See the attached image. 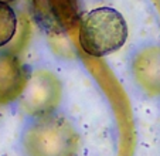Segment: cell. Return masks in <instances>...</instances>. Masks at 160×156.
<instances>
[{
	"label": "cell",
	"mask_w": 160,
	"mask_h": 156,
	"mask_svg": "<svg viewBox=\"0 0 160 156\" xmlns=\"http://www.w3.org/2000/svg\"><path fill=\"white\" fill-rule=\"evenodd\" d=\"M79 136L75 128L61 115H36L23 132V148L27 156H75Z\"/></svg>",
	"instance_id": "cell-1"
},
{
	"label": "cell",
	"mask_w": 160,
	"mask_h": 156,
	"mask_svg": "<svg viewBox=\"0 0 160 156\" xmlns=\"http://www.w3.org/2000/svg\"><path fill=\"white\" fill-rule=\"evenodd\" d=\"M79 44L91 57H103L118 51L128 40V24L112 7L91 10L79 23Z\"/></svg>",
	"instance_id": "cell-2"
},
{
	"label": "cell",
	"mask_w": 160,
	"mask_h": 156,
	"mask_svg": "<svg viewBox=\"0 0 160 156\" xmlns=\"http://www.w3.org/2000/svg\"><path fill=\"white\" fill-rule=\"evenodd\" d=\"M60 96L61 87L58 80L45 71H40L28 78L21 94L23 107L34 117L52 112L60 102Z\"/></svg>",
	"instance_id": "cell-3"
},
{
	"label": "cell",
	"mask_w": 160,
	"mask_h": 156,
	"mask_svg": "<svg viewBox=\"0 0 160 156\" xmlns=\"http://www.w3.org/2000/svg\"><path fill=\"white\" fill-rule=\"evenodd\" d=\"M33 16L45 31L64 33L79 18L78 0H33Z\"/></svg>",
	"instance_id": "cell-4"
},
{
	"label": "cell",
	"mask_w": 160,
	"mask_h": 156,
	"mask_svg": "<svg viewBox=\"0 0 160 156\" xmlns=\"http://www.w3.org/2000/svg\"><path fill=\"white\" fill-rule=\"evenodd\" d=\"M30 78L28 70L16 55L0 54V105H9L20 98Z\"/></svg>",
	"instance_id": "cell-5"
},
{
	"label": "cell",
	"mask_w": 160,
	"mask_h": 156,
	"mask_svg": "<svg viewBox=\"0 0 160 156\" xmlns=\"http://www.w3.org/2000/svg\"><path fill=\"white\" fill-rule=\"evenodd\" d=\"M132 72L136 84L148 94H160V47H143L132 60Z\"/></svg>",
	"instance_id": "cell-6"
},
{
	"label": "cell",
	"mask_w": 160,
	"mask_h": 156,
	"mask_svg": "<svg viewBox=\"0 0 160 156\" xmlns=\"http://www.w3.org/2000/svg\"><path fill=\"white\" fill-rule=\"evenodd\" d=\"M17 30V16L9 3L0 2V48L9 44Z\"/></svg>",
	"instance_id": "cell-7"
},
{
	"label": "cell",
	"mask_w": 160,
	"mask_h": 156,
	"mask_svg": "<svg viewBox=\"0 0 160 156\" xmlns=\"http://www.w3.org/2000/svg\"><path fill=\"white\" fill-rule=\"evenodd\" d=\"M0 2H3V3H12V2H16V0H0Z\"/></svg>",
	"instance_id": "cell-8"
}]
</instances>
